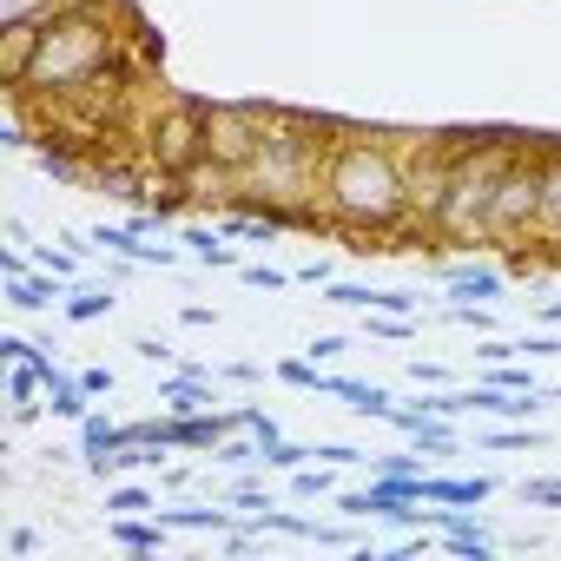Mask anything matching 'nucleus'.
Here are the masks:
<instances>
[{
	"label": "nucleus",
	"mask_w": 561,
	"mask_h": 561,
	"mask_svg": "<svg viewBox=\"0 0 561 561\" xmlns=\"http://www.w3.org/2000/svg\"><path fill=\"white\" fill-rule=\"evenodd\" d=\"M324 211L344 231H390L410 218V172L390 159V146H337L324 159Z\"/></svg>",
	"instance_id": "f257e3e1"
},
{
	"label": "nucleus",
	"mask_w": 561,
	"mask_h": 561,
	"mask_svg": "<svg viewBox=\"0 0 561 561\" xmlns=\"http://www.w3.org/2000/svg\"><path fill=\"white\" fill-rule=\"evenodd\" d=\"M106 8H119V0H73L67 14H54L34 73H27L8 100H27V93H60V100H67V93L100 87V73H106V60H113V47H119Z\"/></svg>",
	"instance_id": "f03ea898"
},
{
	"label": "nucleus",
	"mask_w": 561,
	"mask_h": 561,
	"mask_svg": "<svg viewBox=\"0 0 561 561\" xmlns=\"http://www.w3.org/2000/svg\"><path fill=\"white\" fill-rule=\"evenodd\" d=\"M508 159H515V139L508 133H489L482 146H469V152L449 159L443 198H436V218H430L449 244H469V238L482 244L489 238V205H495V185H502Z\"/></svg>",
	"instance_id": "7ed1b4c3"
},
{
	"label": "nucleus",
	"mask_w": 561,
	"mask_h": 561,
	"mask_svg": "<svg viewBox=\"0 0 561 561\" xmlns=\"http://www.w3.org/2000/svg\"><path fill=\"white\" fill-rule=\"evenodd\" d=\"M271 113L277 106H257V100H205V159L225 172H244L264 146Z\"/></svg>",
	"instance_id": "20e7f679"
},
{
	"label": "nucleus",
	"mask_w": 561,
	"mask_h": 561,
	"mask_svg": "<svg viewBox=\"0 0 561 561\" xmlns=\"http://www.w3.org/2000/svg\"><path fill=\"white\" fill-rule=\"evenodd\" d=\"M535 225H541V159L515 152L489 205V238H528Z\"/></svg>",
	"instance_id": "39448f33"
},
{
	"label": "nucleus",
	"mask_w": 561,
	"mask_h": 561,
	"mask_svg": "<svg viewBox=\"0 0 561 561\" xmlns=\"http://www.w3.org/2000/svg\"><path fill=\"white\" fill-rule=\"evenodd\" d=\"M205 159V100H172L159 119H152V165L165 172H192Z\"/></svg>",
	"instance_id": "423d86ee"
},
{
	"label": "nucleus",
	"mask_w": 561,
	"mask_h": 561,
	"mask_svg": "<svg viewBox=\"0 0 561 561\" xmlns=\"http://www.w3.org/2000/svg\"><path fill=\"white\" fill-rule=\"evenodd\" d=\"M41 41H47V21H21V27H0V87H21L41 60Z\"/></svg>",
	"instance_id": "0eeeda50"
},
{
	"label": "nucleus",
	"mask_w": 561,
	"mask_h": 561,
	"mask_svg": "<svg viewBox=\"0 0 561 561\" xmlns=\"http://www.w3.org/2000/svg\"><path fill=\"white\" fill-rule=\"evenodd\" d=\"M436 285H443L449 298H462V305H489V298H502L508 277H502L495 264H469V257H456V264H436Z\"/></svg>",
	"instance_id": "6e6552de"
},
{
	"label": "nucleus",
	"mask_w": 561,
	"mask_h": 561,
	"mask_svg": "<svg viewBox=\"0 0 561 561\" xmlns=\"http://www.w3.org/2000/svg\"><path fill=\"white\" fill-rule=\"evenodd\" d=\"M469 410H476V416H495V423H535L541 390H495V383H476V390H469Z\"/></svg>",
	"instance_id": "1a4fd4ad"
},
{
	"label": "nucleus",
	"mask_w": 561,
	"mask_h": 561,
	"mask_svg": "<svg viewBox=\"0 0 561 561\" xmlns=\"http://www.w3.org/2000/svg\"><path fill=\"white\" fill-rule=\"evenodd\" d=\"M47 364H54V357H47ZM47 364H8V416H14V423H34V416H41Z\"/></svg>",
	"instance_id": "9d476101"
},
{
	"label": "nucleus",
	"mask_w": 561,
	"mask_h": 561,
	"mask_svg": "<svg viewBox=\"0 0 561 561\" xmlns=\"http://www.w3.org/2000/svg\"><path fill=\"white\" fill-rule=\"evenodd\" d=\"M159 403H165L172 416H205L218 397H211V377H205V370H179V377L159 383Z\"/></svg>",
	"instance_id": "9b49d317"
},
{
	"label": "nucleus",
	"mask_w": 561,
	"mask_h": 561,
	"mask_svg": "<svg viewBox=\"0 0 561 561\" xmlns=\"http://www.w3.org/2000/svg\"><path fill=\"white\" fill-rule=\"evenodd\" d=\"M495 482L489 476H423V502H456V508H476L489 502Z\"/></svg>",
	"instance_id": "f8f14e48"
},
{
	"label": "nucleus",
	"mask_w": 561,
	"mask_h": 561,
	"mask_svg": "<svg viewBox=\"0 0 561 561\" xmlns=\"http://www.w3.org/2000/svg\"><path fill=\"white\" fill-rule=\"evenodd\" d=\"M106 535H113L126 554H159V541H165V515H159V522H139V515H113V522H106Z\"/></svg>",
	"instance_id": "ddd939ff"
},
{
	"label": "nucleus",
	"mask_w": 561,
	"mask_h": 561,
	"mask_svg": "<svg viewBox=\"0 0 561 561\" xmlns=\"http://www.w3.org/2000/svg\"><path fill=\"white\" fill-rule=\"evenodd\" d=\"M535 231L561 244V146L541 159V225H535Z\"/></svg>",
	"instance_id": "4468645a"
},
{
	"label": "nucleus",
	"mask_w": 561,
	"mask_h": 561,
	"mask_svg": "<svg viewBox=\"0 0 561 561\" xmlns=\"http://www.w3.org/2000/svg\"><path fill=\"white\" fill-rule=\"evenodd\" d=\"M185 244H192V257L198 264H211V271H238L244 257H238V244H218V231H205V225H192L185 231Z\"/></svg>",
	"instance_id": "2eb2a0df"
},
{
	"label": "nucleus",
	"mask_w": 561,
	"mask_h": 561,
	"mask_svg": "<svg viewBox=\"0 0 561 561\" xmlns=\"http://www.w3.org/2000/svg\"><path fill=\"white\" fill-rule=\"evenodd\" d=\"M113 298H119L113 285H80V291H67V318H73V324H93V318L113 311Z\"/></svg>",
	"instance_id": "dca6fc26"
},
{
	"label": "nucleus",
	"mask_w": 561,
	"mask_h": 561,
	"mask_svg": "<svg viewBox=\"0 0 561 561\" xmlns=\"http://www.w3.org/2000/svg\"><path fill=\"white\" fill-rule=\"evenodd\" d=\"M291 495H305V502H331L337 495V476H331V462H305V469H291Z\"/></svg>",
	"instance_id": "f3484780"
},
{
	"label": "nucleus",
	"mask_w": 561,
	"mask_h": 561,
	"mask_svg": "<svg viewBox=\"0 0 561 561\" xmlns=\"http://www.w3.org/2000/svg\"><path fill=\"white\" fill-rule=\"evenodd\" d=\"M119 443H126V423H106V416L80 423V456H113Z\"/></svg>",
	"instance_id": "a211bd4d"
},
{
	"label": "nucleus",
	"mask_w": 561,
	"mask_h": 561,
	"mask_svg": "<svg viewBox=\"0 0 561 561\" xmlns=\"http://www.w3.org/2000/svg\"><path fill=\"white\" fill-rule=\"evenodd\" d=\"M106 515H159V495L139 482H119V489H106Z\"/></svg>",
	"instance_id": "6ab92c4d"
},
{
	"label": "nucleus",
	"mask_w": 561,
	"mask_h": 561,
	"mask_svg": "<svg viewBox=\"0 0 561 561\" xmlns=\"http://www.w3.org/2000/svg\"><path fill=\"white\" fill-rule=\"evenodd\" d=\"M159 515H165V528H198V535L205 528H238L231 508H159Z\"/></svg>",
	"instance_id": "aec40b11"
},
{
	"label": "nucleus",
	"mask_w": 561,
	"mask_h": 561,
	"mask_svg": "<svg viewBox=\"0 0 561 561\" xmlns=\"http://www.w3.org/2000/svg\"><path fill=\"white\" fill-rule=\"evenodd\" d=\"M482 449H541V430L535 423H502V430H482Z\"/></svg>",
	"instance_id": "412c9836"
},
{
	"label": "nucleus",
	"mask_w": 561,
	"mask_h": 561,
	"mask_svg": "<svg viewBox=\"0 0 561 561\" xmlns=\"http://www.w3.org/2000/svg\"><path fill=\"white\" fill-rule=\"evenodd\" d=\"M423 449H430V456H449V449H456L449 416H423V423H416V456H423Z\"/></svg>",
	"instance_id": "4be33fe9"
},
{
	"label": "nucleus",
	"mask_w": 561,
	"mask_h": 561,
	"mask_svg": "<svg viewBox=\"0 0 561 561\" xmlns=\"http://www.w3.org/2000/svg\"><path fill=\"white\" fill-rule=\"evenodd\" d=\"M238 277L251 291H285V285H298V271H277V264H238Z\"/></svg>",
	"instance_id": "5701e85b"
},
{
	"label": "nucleus",
	"mask_w": 561,
	"mask_h": 561,
	"mask_svg": "<svg viewBox=\"0 0 561 561\" xmlns=\"http://www.w3.org/2000/svg\"><path fill=\"white\" fill-rule=\"evenodd\" d=\"M311 456H318L311 443H285V436H277V443L264 449V469H285V476H291V469H305Z\"/></svg>",
	"instance_id": "b1692460"
},
{
	"label": "nucleus",
	"mask_w": 561,
	"mask_h": 561,
	"mask_svg": "<svg viewBox=\"0 0 561 561\" xmlns=\"http://www.w3.org/2000/svg\"><path fill=\"white\" fill-rule=\"evenodd\" d=\"M277 383H291V390H318V397H324V377H318V364H311V357H285V364H277Z\"/></svg>",
	"instance_id": "393cba45"
},
{
	"label": "nucleus",
	"mask_w": 561,
	"mask_h": 561,
	"mask_svg": "<svg viewBox=\"0 0 561 561\" xmlns=\"http://www.w3.org/2000/svg\"><path fill=\"white\" fill-rule=\"evenodd\" d=\"M34 264H41V271H54V277H67V285H80V251H54V244H34Z\"/></svg>",
	"instance_id": "a878e982"
},
{
	"label": "nucleus",
	"mask_w": 561,
	"mask_h": 561,
	"mask_svg": "<svg viewBox=\"0 0 561 561\" xmlns=\"http://www.w3.org/2000/svg\"><path fill=\"white\" fill-rule=\"evenodd\" d=\"M34 165L47 172V179H80V165H73V152L54 139V146H34Z\"/></svg>",
	"instance_id": "bb28decb"
},
{
	"label": "nucleus",
	"mask_w": 561,
	"mask_h": 561,
	"mask_svg": "<svg viewBox=\"0 0 561 561\" xmlns=\"http://www.w3.org/2000/svg\"><path fill=\"white\" fill-rule=\"evenodd\" d=\"M324 305H344V311H370V305H377V291H370V285H337V277H331V285H324Z\"/></svg>",
	"instance_id": "cd10ccee"
},
{
	"label": "nucleus",
	"mask_w": 561,
	"mask_h": 561,
	"mask_svg": "<svg viewBox=\"0 0 561 561\" xmlns=\"http://www.w3.org/2000/svg\"><path fill=\"white\" fill-rule=\"evenodd\" d=\"M476 383H495V390H535V377H528V364H489V377H476Z\"/></svg>",
	"instance_id": "c85d7f7f"
},
{
	"label": "nucleus",
	"mask_w": 561,
	"mask_h": 561,
	"mask_svg": "<svg viewBox=\"0 0 561 561\" xmlns=\"http://www.w3.org/2000/svg\"><path fill=\"white\" fill-rule=\"evenodd\" d=\"M225 502H231V508H244V515H257V508H271V489H257V482L244 476V482H231V489H225Z\"/></svg>",
	"instance_id": "c756f323"
},
{
	"label": "nucleus",
	"mask_w": 561,
	"mask_h": 561,
	"mask_svg": "<svg viewBox=\"0 0 561 561\" xmlns=\"http://www.w3.org/2000/svg\"><path fill=\"white\" fill-rule=\"evenodd\" d=\"M515 495H522L528 508H561V482H554V476H535V482H522Z\"/></svg>",
	"instance_id": "7c9ffc66"
},
{
	"label": "nucleus",
	"mask_w": 561,
	"mask_h": 561,
	"mask_svg": "<svg viewBox=\"0 0 561 561\" xmlns=\"http://www.w3.org/2000/svg\"><path fill=\"white\" fill-rule=\"evenodd\" d=\"M0 357H8V364H47V351H41V344H27L21 331H0Z\"/></svg>",
	"instance_id": "2f4dec72"
},
{
	"label": "nucleus",
	"mask_w": 561,
	"mask_h": 561,
	"mask_svg": "<svg viewBox=\"0 0 561 561\" xmlns=\"http://www.w3.org/2000/svg\"><path fill=\"white\" fill-rule=\"evenodd\" d=\"M238 423H244V430H251L264 449H271L277 436H285V430H277V416H264V410H251V403H238Z\"/></svg>",
	"instance_id": "473e14b6"
},
{
	"label": "nucleus",
	"mask_w": 561,
	"mask_h": 561,
	"mask_svg": "<svg viewBox=\"0 0 561 561\" xmlns=\"http://www.w3.org/2000/svg\"><path fill=\"white\" fill-rule=\"evenodd\" d=\"M318 449V462H331V469H357V462H370L364 449H351V443H311Z\"/></svg>",
	"instance_id": "72a5a7b5"
},
{
	"label": "nucleus",
	"mask_w": 561,
	"mask_h": 561,
	"mask_svg": "<svg viewBox=\"0 0 561 561\" xmlns=\"http://www.w3.org/2000/svg\"><path fill=\"white\" fill-rule=\"evenodd\" d=\"M344 351H351V337H337V331H324V337H311V351H305V357H311V364H337Z\"/></svg>",
	"instance_id": "f704fd0d"
},
{
	"label": "nucleus",
	"mask_w": 561,
	"mask_h": 561,
	"mask_svg": "<svg viewBox=\"0 0 561 561\" xmlns=\"http://www.w3.org/2000/svg\"><path fill=\"white\" fill-rule=\"evenodd\" d=\"M416 305H423V298H410V291H377V305H370V311H390V318H410Z\"/></svg>",
	"instance_id": "c9c22d12"
},
{
	"label": "nucleus",
	"mask_w": 561,
	"mask_h": 561,
	"mask_svg": "<svg viewBox=\"0 0 561 561\" xmlns=\"http://www.w3.org/2000/svg\"><path fill=\"white\" fill-rule=\"evenodd\" d=\"M318 548H357V528H344V522H318Z\"/></svg>",
	"instance_id": "e433bc0d"
},
{
	"label": "nucleus",
	"mask_w": 561,
	"mask_h": 561,
	"mask_svg": "<svg viewBox=\"0 0 561 561\" xmlns=\"http://www.w3.org/2000/svg\"><path fill=\"white\" fill-rule=\"evenodd\" d=\"M133 264H159V271H165V264H179V251H172V244H139Z\"/></svg>",
	"instance_id": "4c0bfd02"
},
{
	"label": "nucleus",
	"mask_w": 561,
	"mask_h": 561,
	"mask_svg": "<svg viewBox=\"0 0 561 561\" xmlns=\"http://www.w3.org/2000/svg\"><path fill=\"white\" fill-rule=\"evenodd\" d=\"M515 351H522V357H561V344H554L548 331H535V337H522Z\"/></svg>",
	"instance_id": "58836bf2"
},
{
	"label": "nucleus",
	"mask_w": 561,
	"mask_h": 561,
	"mask_svg": "<svg viewBox=\"0 0 561 561\" xmlns=\"http://www.w3.org/2000/svg\"><path fill=\"white\" fill-rule=\"evenodd\" d=\"M370 476H416V456H383L370 462Z\"/></svg>",
	"instance_id": "ea45409f"
},
{
	"label": "nucleus",
	"mask_w": 561,
	"mask_h": 561,
	"mask_svg": "<svg viewBox=\"0 0 561 561\" xmlns=\"http://www.w3.org/2000/svg\"><path fill=\"white\" fill-rule=\"evenodd\" d=\"M298 285H318V291H324V285H331V264H324V257H311V264H298Z\"/></svg>",
	"instance_id": "a19ab883"
},
{
	"label": "nucleus",
	"mask_w": 561,
	"mask_h": 561,
	"mask_svg": "<svg viewBox=\"0 0 561 561\" xmlns=\"http://www.w3.org/2000/svg\"><path fill=\"white\" fill-rule=\"evenodd\" d=\"M410 377H416V383H430V390H436V383H449V370H443V364H423V357L410 364Z\"/></svg>",
	"instance_id": "79ce46f5"
},
{
	"label": "nucleus",
	"mask_w": 561,
	"mask_h": 561,
	"mask_svg": "<svg viewBox=\"0 0 561 561\" xmlns=\"http://www.w3.org/2000/svg\"><path fill=\"white\" fill-rule=\"evenodd\" d=\"M80 383H87L93 397H106V390H113V370H106V364H93V370H80Z\"/></svg>",
	"instance_id": "37998d69"
},
{
	"label": "nucleus",
	"mask_w": 561,
	"mask_h": 561,
	"mask_svg": "<svg viewBox=\"0 0 561 561\" xmlns=\"http://www.w3.org/2000/svg\"><path fill=\"white\" fill-rule=\"evenodd\" d=\"M34 548H41V528H14L8 535V554H34Z\"/></svg>",
	"instance_id": "c03bdc74"
},
{
	"label": "nucleus",
	"mask_w": 561,
	"mask_h": 561,
	"mask_svg": "<svg viewBox=\"0 0 561 561\" xmlns=\"http://www.w3.org/2000/svg\"><path fill=\"white\" fill-rule=\"evenodd\" d=\"M133 351H139V357H146V364H165V357H172V351H165V344H159V337H139V344H133Z\"/></svg>",
	"instance_id": "a18cd8bd"
},
{
	"label": "nucleus",
	"mask_w": 561,
	"mask_h": 561,
	"mask_svg": "<svg viewBox=\"0 0 561 561\" xmlns=\"http://www.w3.org/2000/svg\"><path fill=\"white\" fill-rule=\"evenodd\" d=\"M554 397H561V390H554Z\"/></svg>",
	"instance_id": "49530a36"
}]
</instances>
